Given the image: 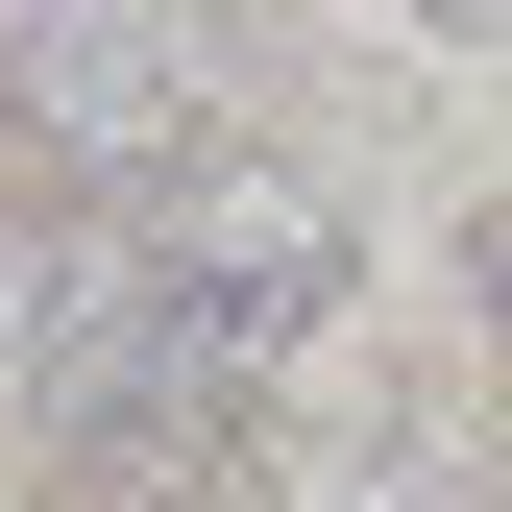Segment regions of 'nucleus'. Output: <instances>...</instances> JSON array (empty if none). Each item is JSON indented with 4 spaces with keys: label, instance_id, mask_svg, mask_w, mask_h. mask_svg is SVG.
<instances>
[{
    "label": "nucleus",
    "instance_id": "obj_1",
    "mask_svg": "<svg viewBox=\"0 0 512 512\" xmlns=\"http://www.w3.org/2000/svg\"><path fill=\"white\" fill-rule=\"evenodd\" d=\"M147 269H171V317L220 342V391L269 415L293 366H317V317H342V269H366V220L317 196L293 147H196V171L147 196Z\"/></svg>",
    "mask_w": 512,
    "mask_h": 512
},
{
    "label": "nucleus",
    "instance_id": "obj_2",
    "mask_svg": "<svg viewBox=\"0 0 512 512\" xmlns=\"http://www.w3.org/2000/svg\"><path fill=\"white\" fill-rule=\"evenodd\" d=\"M0 147H25V196H171L196 171V49L147 25V0H49L25 49H0Z\"/></svg>",
    "mask_w": 512,
    "mask_h": 512
},
{
    "label": "nucleus",
    "instance_id": "obj_3",
    "mask_svg": "<svg viewBox=\"0 0 512 512\" xmlns=\"http://www.w3.org/2000/svg\"><path fill=\"white\" fill-rule=\"evenodd\" d=\"M293 512H464V488H439V464H317Z\"/></svg>",
    "mask_w": 512,
    "mask_h": 512
},
{
    "label": "nucleus",
    "instance_id": "obj_4",
    "mask_svg": "<svg viewBox=\"0 0 512 512\" xmlns=\"http://www.w3.org/2000/svg\"><path fill=\"white\" fill-rule=\"evenodd\" d=\"M464 317H488V342H512V196L464 220Z\"/></svg>",
    "mask_w": 512,
    "mask_h": 512
},
{
    "label": "nucleus",
    "instance_id": "obj_5",
    "mask_svg": "<svg viewBox=\"0 0 512 512\" xmlns=\"http://www.w3.org/2000/svg\"><path fill=\"white\" fill-rule=\"evenodd\" d=\"M391 25H439V49H512V0H391Z\"/></svg>",
    "mask_w": 512,
    "mask_h": 512
}]
</instances>
